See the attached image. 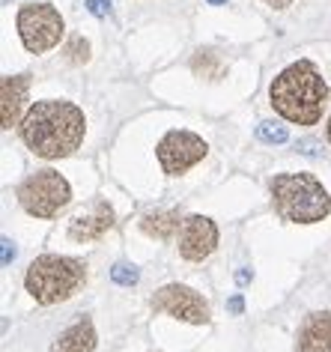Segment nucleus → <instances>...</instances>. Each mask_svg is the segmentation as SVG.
Wrapping results in <instances>:
<instances>
[{"mask_svg": "<svg viewBox=\"0 0 331 352\" xmlns=\"http://www.w3.org/2000/svg\"><path fill=\"white\" fill-rule=\"evenodd\" d=\"M251 278H254V272H251V269H239L236 272V284H248Z\"/></svg>", "mask_w": 331, "mask_h": 352, "instance_id": "obj_22", "label": "nucleus"}, {"mask_svg": "<svg viewBox=\"0 0 331 352\" xmlns=\"http://www.w3.org/2000/svg\"><path fill=\"white\" fill-rule=\"evenodd\" d=\"M299 149H301L304 155H317V149H313V140H301Z\"/></svg>", "mask_w": 331, "mask_h": 352, "instance_id": "obj_23", "label": "nucleus"}, {"mask_svg": "<svg viewBox=\"0 0 331 352\" xmlns=\"http://www.w3.org/2000/svg\"><path fill=\"white\" fill-rule=\"evenodd\" d=\"M114 221V209H111L104 200H93V206L87 212H78L72 221H69V239L72 242H93L102 239L104 233L111 230Z\"/></svg>", "mask_w": 331, "mask_h": 352, "instance_id": "obj_10", "label": "nucleus"}, {"mask_svg": "<svg viewBox=\"0 0 331 352\" xmlns=\"http://www.w3.org/2000/svg\"><path fill=\"white\" fill-rule=\"evenodd\" d=\"M27 90H30V75H6L0 81V122H3V129L19 126L21 108L27 102Z\"/></svg>", "mask_w": 331, "mask_h": 352, "instance_id": "obj_11", "label": "nucleus"}, {"mask_svg": "<svg viewBox=\"0 0 331 352\" xmlns=\"http://www.w3.org/2000/svg\"><path fill=\"white\" fill-rule=\"evenodd\" d=\"M326 138H328V144H331V117H328V129H326Z\"/></svg>", "mask_w": 331, "mask_h": 352, "instance_id": "obj_25", "label": "nucleus"}, {"mask_svg": "<svg viewBox=\"0 0 331 352\" xmlns=\"http://www.w3.org/2000/svg\"><path fill=\"white\" fill-rule=\"evenodd\" d=\"M12 260H15V245L10 239H3V266H10Z\"/></svg>", "mask_w": 331, "mask_h": 352, "instance_id": "obj_20", "label": "nucleus"}, {"mask_svg": "<svg viewBox=\"0 0 331 352\" xmlns=\"http://www.w3.org/2000/svg\"><path fill=\"white\" fill-rule=\"evenodd\" d=\"M218 227L206 215H188L179 227V257L188 263H200L215 251Z\"/></svg>", "mask_w": 331, "mask_h": 352, "instance_id": "obj_9", "label": "nucleus"}, {"mask_svg": "<svg viewBox=\"0 0 331 352\" xmlns=\"http://www.w3.org/2000/svg\"><path fill=\"white\" fill-rule=\"evenodd\" d=\"M328 102V84L310 60H295L269 87V104L295 126H317Z\"/></svg>", "mask_w": 331, "mask_h": 352, "instance_id": "obj_2", "label": "nucleus"}, {"mask_svg": "<svg viewBox=\"0 0 331 352\" xmlns=\"http://www.w3.org/2000/svg\"><path fill=\"white\" fill-rule=\"evenodd\" d=\"M272 204L281 221L317 224L331 212V197L313 173H277L269 182Z\"/></svg>", "mask_w": 331, "mask_h": 352, "instance_id": "obj_3", "label": "nucleus"}, {"mask_svg": "<svg viewBox=\"0 0 331 352\" xmlns=\"http://www.w3.org/2000/svg\"><path fill=\"white\" fill-rule=\"evenodd\" d=\"M66 54H69L72 63H87V60H90V42H87L84 36H75L66 45Z\"/></svg>", "mask_w": 331, "mask_h": 352, "instance_id": "obj_18", "label": "nucleus"}, {"mask_svg": "<svg viewBox=\"0 0 331 352\" xmlns=\"http://www.w3.org/2000/svg\"><path fill=\"white\" fill-rule=\"evenodd\" d=\"M72 200L66 176L57 170H36L19 186V204L33 218H54Z\"/></svg>", "mask_w": 331, "mask_h": 352, "instance_id": "obj_5", "label": "nucleus"}, {"mask_svg": "<svg viewBox=\"0 0 331 352\" xmlns=\"http://www.w3.org/2000/svg\"><path fill=\"white\" fill-rule=\"evenodd\" d=\"M263 3H269V6H275V10H286V6L293 3V0H263Z\"/></svg>", "mask_w": 331, "mask_h": 352, "instance_id": "obj_24", "label": "nucleus"}, {"mask_svg": "<svg viewBox=\"0 0 331 352\" xmlns=\"http://www.w3.org/2000/svg\"><path fill=\"white\" fill-rule=\"evenodd\" d=\"M99 338H95V329L93 322L87 320H78L75 325H69V329L60 334V338L51 343V352H93Z\"/></svg>", "mask_w": 331, "mask_h": 352, "instance_id": "obj_13", "label": "nucleus"}, {"mask_svg": "<svg viewBox=\"0 0 331 352\" xmlns=\"http://www.w3.org/2000/svg\"><path fill=\"white\" fill-rule=\"evenodd\" d=\"M87 12L95 15V19H104L111 12V0H87Z\"/></svg>", "mask_w": 331, "mask_h": 352, "instance_id": "obj_19", "label": "nucleus"}, {"mask_svg": "<svg viewBox=\"0 0 331 352\" xmlns=\"http://www.w3.org/2000/svg\"><path fill=\"white\" fill-rule=\"evenodd\" d=\"M87 280V263L78 257H60V254H42L30 263L24 275V289L39 305H57L72 298Z\"/></svg>", "mask_w": 331, "mask_h": 352, "instance_id": "obj_4", "label": "nucleus"}, {"mask_svg": "<svg viewBox=\"0 0 331 352\" xmlns=\"http://www.w3.org/2000/svg\"><path fill=\"white\" fill-rule=\"evenodd\" d=\"M295 352H331V311H313L304 316Z\"/></svg>", "mask_w": 331, "mask_h": 352, "instance_id": "obj_12", "label": "nucleus"}, {"mask_svg": "<svg viewBox=\"0 0 331 352\" xmlns=\"http://www.w3.org/2000/svg\"><path fill=\"white\" fill-rule=\"evenodd\" d=\"M206 140L194 135V131H185V129H173L168 131L159 146H155V155H159V164L168 176H179L185 173L188 167H194L197 162H203L206 155Z\"/></svg>", "mask_w": 331, "mask_h": 352, "instance_id": "obj_7", "label": "nucleus"}, {"mask_svg": "<svg viewBox=\"0 0 331 352\" xmlns=\"http://www.w3.org/2000/svg\"><path fill=\"white\" fill-rule=\"evenodd\" d=\"M19 36L30 54H45L63 36V15H60L51 3H30L21 6L19 19Z\"/></svg>", "mask_w": 331, "mask_h": 352, "instance_id": "obj_6", "label": "nucleus"}, {"mask_svg": "<svg viewBox=\"0 0 331 352\" xmlns=\"http://www.w3.org/2000/svg\"><path fill=\"white\" fill-rule=\"evenodd\" d=\"M84 111L63 99H42L33 102L30 111L21 117V140L30 153L39 158H66L72 155L84 140Z\"/></svg>", "mask_w": 331, "mask_h": 352, "instance_id": "obj_1", "label": "nucleus"}, {"mask_svg": "<svg viewBox=\"0 0 331 352\" xmlns=\"http://www.w3.org/2000/svg\"><path fill=\"white\" fill-rule=\"evenodd\" d=\"M150 307L152 314H168L173 320H182V322H194V325H206L212 320V311H209L206 298L194 293L191 287L185 284H168L161 287L159 293L150 298Z\"/></svg>", "mask_w": 331, "mask_h": 352, "instance_id": "obj_8", "label": "nucleus"}, {"mask_svg": "<svg viewBox=\"0 0 331 352\" xmlns=\"http://www.w3.org/2000/svg\"><path fill=\"white\" fill-rule=\"evenodd\" d=\"M227 307H230V314H242V307H245V302H242V296H233Z\"/></svg>", "mask_w": 331, "mask_h": 352, "instance_id": "obj_21", "label": "nucleus"}, {"mask_svg": "<svg viewBox=\"0 0 331 352\" xmlns=\"http://www.w3.org/2000/svg\"><path fill=\"white\" fill-rule=\"evenodd\" d=\"M191 69H194L197 78H206V81H218V78H224V72H227L224 60L215 51H197L194 60H191Z\"/></svg>", "mask_w": 331, "mask_h": 352, "instance_id": "obj_15", "label": "nucleus"}, {"mask_svg": "<svg viewBox=\"0 0 331 352\" xmlns=\"http://www.w3.org/2000/svg\"><path fill=\"white\" fill-rule=\"evenodd\" d=\"M179 227L182 224H179V212H176V209H168V212H150V215L141 218V230L146 236H152V239H161V242L173 239Z\"/></svg>", "mask_w": 331, "mask_h": 352, "instance_id": "obj_14", "label": "nucleus"}, {"mask_svg": "<svg viewBox=\"0 0 331 352\" xmlns=\"http://www.w3.org/2000/svg\"><path fill=\"white\" fill-rule=\"evenodd\" d=\"M111 280L119 287H135L137 280H141V272H137V266H128V263H117V266L111 269Z\"/></svg>", "mask_w": 331, "mask_h": 352, "instance_id": "obj_17", "label": "nucleus"}, {"mask_svg": "<svg viewBox=\"0 0 331 352\" xmlns=\"http://www.w3.org/2000/svg\"><path fill=\"white\" fill-rule=\"evenodd\" d=\"M209 3H212V6H218V3H227V0H209Z\"/></svg>", "mask_w": 331, "mask_h": 352, "instance_id": "obj_26", "label": "nucleus"}, {"mask_svg": "<svg viewBox=\"0 0 331 352\" xmlns=\"http://www.w3.org/2000/svg\"><path fill=\"white\" fill-rule=\"evenodd\" d=\"M257 138L263 140V144H286V140H290V131H286V126H277V122H260Z\"/></svg>", "mask_w": 331, "mask_h": 352, "instance_id": "obj_16", "label": "nucleus"}]
</instances>
